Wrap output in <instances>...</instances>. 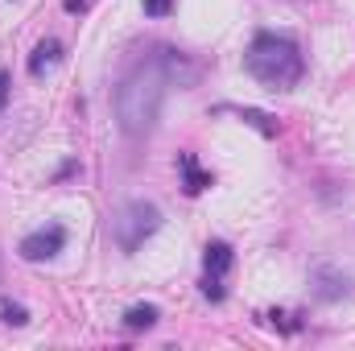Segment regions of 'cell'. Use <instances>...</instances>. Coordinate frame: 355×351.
<instances>
[{"label": "cell", "instance_id": "11", "mask_svg": "<svg viewBox=\"0 0 355 351\" xmlns=\"http://www.w3.org/2000/svg\"><path fill=\"white\" fill-rule=\"evenodd\" d=\"M0 318H4L8 327H25V323H29L25 306H17V302H4V306H0Z\"/></svg>", "mask_w": 355, "mask_h": 351}, {"label": "cell", "instance_id": "2", "mask_svg": "<svg viewBox=\"0 0 355 351\" xmlns=\"http://www.w3.org/2000/svg\"><path fill=\"white\" fill-rule=\"evenodd\" d=\"M244 67L248 75L268 91H289L302 83L306 75V58L302 50L289 42V37H277V33H257L248 54H244Z\"/></svg>", "mask_w": 355, "mask_h": 351}, {"label": "cell", "instance_id": "15", "mask_svg": "<svg viewBox=\"0 0 355 351\" xmlns=\"http://www.w3.org/2000/svg\"><path fill=\"white\" fill-rule=\"evenodd\" d=\"M4 103H8V71H0V112H4Z\"/></svg>", "mask_w": 355, "mask_h": 351}, {"label": "cell", "instance_id": "1", "mask_svg": "<svg viewBox=\"0 0 355 351\" xmlns=\"http://www.w3.org/2000/svg\"><path fill=\"white\" fill-rule=\"evenodd\" d=\"M166 87H170V75H166L157 50L128 67V75L116 87V120H120V128L128 137H149L153 132V124L162 116Z\"/></svg>", "mask_w": 355, "mask_h": 351}, {"label": "cell", "instance_id": "6", "mask_svg": "<svg viewBox=\"0 0 355 351\" xmlns=\"http://www.w3.org/2000/svg\"><path fill=\"white\" fill-rule=\"evenodd\" d=\"M58 58H62V42H58V37H42V42L33 46V54H29V75L42 79Z\"/></svg>", "mask_w": 355, "mask_h": 351}, {"label": "cell", "instance_id": "8", "mask_svg": "<svg viewBox=\"0 0 355 351\" xmlns=\"http://www.w3.org/2000/svg\"><path fill=\"white\" fill-rule=\"evenodd\" d=\"M178 166H182V178H186V194H202V190L211 186V174L198 170L194 153H178Z\"/></svg>", "mask_w": 355, "mask_h": 351}, {"label": "cell", "instance_id": "5", "mask_svg": "<svg viewBox=\"0 0 355 351\" xmlns=\"http://www.w3.org/2000/svg\"><path fill=\"white\" fill-rule=\"evenodd\" d=\"M62 244H67V228L62 223H50V228H37V232H29L25 240H21V257L25 261H50V257H58L62 252Z\"/></svg>", "mask_w": 355, "mask_h": 351}, {"label": "cell", "instance_id": "7", "mask_svg": "<svg viewBox=\"0 0 355 351\" xmlns=\"http://www.w3.org/2000/svg\"><path fill=\"white\" fill-rule=\"evenodd\" d=\"M232 264H236L232 244H223V240L207 244V277H227V273H232Z\"/></svg>", "mask_w": 355, "mask_h": 351}, {"label": "cell", "instance_id": "12", "mask_svg": "<svg viewBox=\"0 0 355 351\" xmlns=\"http://www.w3.org/2000/svg\"><path fill=\"white\" fill-rule=\"evenodd\" d=\"M202 293H207L211 302H223V293H227V289H223V277H202Z\"/></svg>", "mask_w": 355, "mask_h": 351}, {"label": "cell", "instance_id": "4", "mask_svg": "<svg viewBox=\"0 0 355 351\" xmlns=\"http://www.w3.org/2000/svg\"><path fill=\"white\" fill-rule=\"evenodd\" d=\"M352 273H343L339 264H314L310 268V293L318 302H343L352 298Z\"/></svg>", "mask_w": 355, "mask_h": 351}, {"label": "cell", "instance_id": "10", "mask_svg": "<svg viewBox=\"0 0 355 351\" xmlns=\"http://www.w3.org/2000/svg\"><path fill=\"white\" fill-rule=\"evenodd\" d=\"M223 108H227V103H223ZM227 112H236V116H240L244 124H252L261 137H277V120L265 116V112H257V108H227Z\"/></svg>", "mask_w": 355, "mask_h": 351}, {"label": "cell", "instance_id": "13", "mask_svg": "<svg viewBox=\"0 0 355 351\" xmlns=\"http://www.w3.org/2000/svg\"><path fill=\"white\" fill-rule=\"evenodd\" d=\"M174 0H145V17H170Z\"/></svg>", "mask_w": 355, "mask_h": 351}, {"label": "cell", "instance_id": "9", "mask_svg": "<svg viewBox=\"0 0 355 351\" xmlns=\"http://www.w3.org/2000/svg\"><path fill=\"white\" fill-rule=\"evenodd\" d=\"M157 306H128L124 310V331H149V327H157Z\"/></svg>", "mask_w": 355, "mask_h": 351}, {"label": "cell", "instance_id": "3", "mask_svg": "<svg viewBox=\"0 0 355 351\" xmlns=\"http://www.w3.org/2000/svg\"><path fill=\"white\" fill-rule=\"evenodd\" d=\"M157 228H162V211H157L153 203H145V198L124 203V207L116 211V219H112V236H116L120 252H137Z\"/></svg>", "mask_w": 355, "mask_h": 351}, {"label": "cell", "instance_id": "14", "mask_svg": "<svg viewBox=\"0 0 355 351\" xmlns=\"http://www.w3.org/2000/svg\"><path fill=\"white\" fill-rule=\"evenodd\" d=\"M91 4H95V0H62V8H67L71 17H75V12H87Z\"/></svg>", "mask_w": 355, "mask_h": 351}]
</instances>
